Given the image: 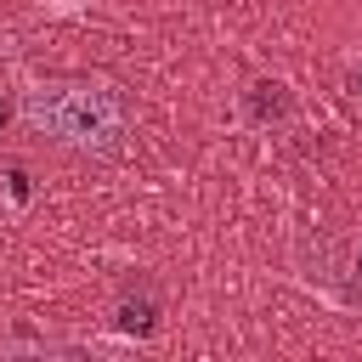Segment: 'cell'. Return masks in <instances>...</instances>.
<instances>
[{
    "mask_svg": "<svg viewBox=\"0 0 362 362\" xmlns=\"http://www.w3.org/2000/svg\"><path fill=\"white\" fill-rule=\"evenodd\" d=\"M356 272H362V255H356Z\"/></svg>",
    "mask_w": 362,
    "mask_h": 362,
    "instance_id": "obj_5",
    "label": "cell"
},
{
    "mask_svg": "<svg viewBox=\"0 0 362 362\" xmlns=\"http://www.w3.org/2000/svg\"><path fill=\"white\" fill-rule=\"evenodd\" d=\"M356 85H362V74H356Z\"/></svg>",
    "mask_w": 362,
    "mask_h": 362,
    "instance_id": "obj_6",
    "label": "cell"
},
{
    "mask_svg": "<svg viewBox=\"0 0 362 362\" xmlns=\"http://www.w3.org/2000/svg\"><path fill=\"white\" fill-rule=\"evenodd\" d=\"M249 107H255V119H283V113H288V90H283L277 79H260V85L249 90Z\"/></svg>",
    "mask_w": 362,
    "mask_h": 362,
    "instance_id": "obj_2",
    "label": "cell"
},
{
    "mask_svg": "<svg viewBox=\"0 0 362 362\" xmlns=\"http://www.w3.org/2000/svg\"><path fill=\"white\" fill-rule=\"evenodd\" d=\"M34 119H40L51 136L85 141V147L119 136V107H113V96L96 90V85H51V90H40V96H34Z\"/></svg>",
    "mask_w": 362,
    "mask_h": 362,
    "instance_id": "obj_1",
    "label": "cell"
},
{
    "mask_svg": "<svg viewBox=\"0 0 362 362\" xmlns=\"http://www.w3.org/2000/svg\"><path fill=\"white\" fill-rule=\"evenodd\" d=\"M153 317H158V305H153L147 294H141V300H136V294H124V300H119V328L147 334V328H153Z\"/></svg>",
    "mask_w": 362,
    "mask_h": 362,
    "instance_id": "obj_3",
    "label": "cell"
},
{
    "mask_svg": "<svg viewBox=\"0 0 362 362\" xmlns=\"http://www.w3.org/2000/svg\"><path fill=\"white\" fill-rule=\"evenodd\" d=\"M6 119H11V102H6V90H0V130H6Z\"/></svg>",
    "mask_w": 362,
    "mask_h": 362,
    "instance_id": "obj_4",
    "label": "cell"
}]
</instances>
